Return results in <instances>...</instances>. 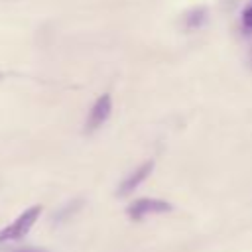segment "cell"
Returning <instances> with one entry per match:
<instances>
[{"instance_id":"obj_6","label":"cell","mask_w":252,"mask_h":252,"mask_svg":"<svg viewBox=\"0 0 252 252\" xmlns=\"http://www.w3.org/2000/svg\"><path fill=\"white\" fill-rule=\"evenodd\" d=\"M242 26H244L246 32H252V6H248L242 12Z\"/></svg>"},{"instance_id":"obj_1","label":"cell","mask_w":252,"mask_h":252,"mask_svg":"<svg viewBox=\"0 0 252 252\" xmlns=\"http://www.w3.org/2000/svg\"><path fill=\"white\" fill-rule=\"evenodd\" d=\"M41 215V205H32L28 207L26 211H22L14 222H10L8 226L0 228V244L2 242H10V240H18V238H24L30 228L35 224V220L39 219Z\"/></svg>"},{"instance_id":"obj_5","label":"cell","mask_w":252,"mask_h":252,"mask_svg":"<svg viewBox=\"0 0 252 252\" xmlns=\"http://www.w3.org/2000/svg\"><path fill=\"white\" fill-rule=\"evenodd\" d=\"M207 22V8L199 6V8H193L185 14V26L189 30H195V28H201L203 24Z\"/></svg>"},{"instance_id":"obj_2","label":"cell","mask_w":252,"mask_h":252,"mask_svg":"<svg viewBox=\"0 0 252 252\" xmlns=\"http://www.w3.org/2000/svg\"><path fill=\"white\" fill-rule=\"evenodd\" d=\"M171 211V205L167 201H161V199H150V197H142V199H136L134 203L128 205L126 213L132 220H140L144 219L146 215H158V213H167Z\"/></svg>"},{"instance_id":"obj_3","label":"cell","mask_w":252,"mask_h":252,"mask_svg":"<svg viewBox=\"0 0 252 252\" xmlns=\"http://www.w3.org/2000/svg\"><path fill=\"white\" fill-rule=\"evenodd\" d=\"M110 110H112V100H110V94H102L96 98V102L93 104L91 112H89V120H87V130L93 132L96 130L98 126H102L108 116H110Z\"/></svg>"},{"instance_id":"obj_4","label":"cell","mask_w":252,"mask_h":252,"mask_svg":"<svg viewBox=\"0 0 252 252\" xmlns=\"http://www.w3.org/2000/svg\"><path fill=\"white\" fill-rule=\"evenodd\" d=\"M152 169H154V161H146V163H142L134 173H130L122 183H120V189H118V195H130L142 181H146L148 179V175L152 173Z\"/></svg>"},{"instance_id":"obj_7","label":"cell","mask_w":252,"mask_h":252,"mask_svg":"<svg viewBox=\"0 0 252 252\" xmlns=\"http://www.w3.org/2000/svg\"><path fill=\"white\" fill-rule=\"evenodd\" d=\"M12 252H47V250L37 248V246H20V248H14Z\"/></svg>"}]
</instances>
